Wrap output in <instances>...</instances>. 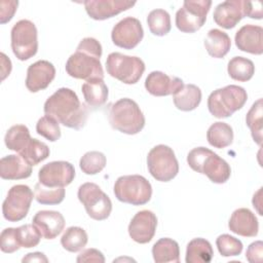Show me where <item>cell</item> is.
I'll list each match as a JSON object with an SVG mask.
<instances>
[{"mask_svg": "<svg viewBox=\"0 0 263 263\" xmlns=\"http://www.w3.org/2000/svg\"><path fill=\"white\" fill-rule=\"evenodd\" d=\"M44 113L59 123L73 129L82 128L88 117V108L81 103L74 90L61 87L44 103Z\"/></svg>", "mask_w": 263, "mask_h": 263, "instance_id": "obj_1", "label": "cell"}, {"mask_svg": "<svg viewBox=\"0 0 263 263\" xmlns=\"http://www.w3.org/2000/svg\"><path fill=\"white\" fill-rule=\"evenodd\" d=\"M102 52V45L96 38H83L79 42L76 51L66 62L67 74L85 81L104 79V70L100 61Z\"/></svg>", "mask_w": 263, "mask_h": 263, "instance_id": "obj_2", "label": "cell"}, {"mask_svg": "<svg viewBox=\"0 0 263 263\" xmlns=\"http://www.w3.org/2000/svg\"><path fill=\"white\" fill-rule=\"evenodd\" d=\"M187 163L193 171L205 175L216 184L226 183L231 175L228 162L205 147L193 148L187 155Z\"/></svg>", "mask_w": 263, "mask_h": 263, "instance_id": "obj_3", "label": "cell"}, {"mask_svg": "<svg viewBox=\"0 0 263 263\" xmlns=\"http://www.w3.org/2000/svg\"><path fill=\"white\" fill-rule=\"evenodd\" d=\"M108 119L114 129L126 135L139 134L145 126L142 110L128 98H122L110 105Z\"/></svg>", "mask_w": 263, "mask_h": 263, "instance_id": "obj_4", "label": "cell"}, {"mask_svg": "<svg viewBox=\"0 0 263 263\" xmlns=\"http://www.w3.org/2000/svg\"><path fill=\"white\" fill-rule=\"evenodd\" d=\"M248 100V93L241 86L230 84L211 92L208 109L216 118H227L241 109Z\"/></svg>", "mask_w": 263, "mask_h": 263, "instance_id": "obj_5", "label": "cell"}, {"mask_svg": "<svg viewBox=\"0 0 263 263\" xmlns=\"http://www.w3.org/2000/svg\"><path fill=\"white\" fill-rule=\"evenodd\" d=\"M114 195L121 202L143 205L151 199L152 186L143 176H121L115 181Z\"/></svg>", "mask_w": 263, "mask_h": 263, "instance_id": "obj_6", "label": "cell"}, {"mask_svg": "<svg viewBox=\"0 0 263 263\" xmlns=\"http://www.w3.org/2000/svg\"><path fill=\"white\" fill-rule=\"evenodd\" d=\"M106 70L111 77L125 84H135L145 71V63L138 57L111 52L106 60Z\"/></svg>", "mask_w": 263, "mask_h": 263, "instance_id": "obj_7", "label": "cell"}, {"mask_svg": "<svg viewBox=\"0 0 263 263\" xmlns=\"http://www.w3.org/2000/svg\"><path fill=\"white\" fill-rule=\"evenodd\" d=\"M150 175L159 182H168L179 173V162L173 149L160 144L153 147L147 156Z\"/></svg>", "mask_w": 263, "mask_h": 263, "instance_id": "obj_8", "label": "cell"}, {"mask_svg": "<svg viewBox=\"0 0 263 263\" xmlns=\"http://www.w3.org/2000/svg\"><path fill=\"white\" fill-rule=\"evenodd\" d=\"M11 49L20 61L33 58L38 50V32L35 24L29 20L16 22L10 32Z\"/></svg>", "mask_w": 263, "mask_h": 263, "instance_id": "obj_9", "label": "cell"}, {"mask_svg": "<svg viewBox=\"0 0 263 263\" xmlns=\"http://www.w3.org/2000/svg\"><path fill=\"white\" fill-rule=\"evenodd\" d=\"M77 197L83 204L87 215L93 220H106L112 212L110 197L95 183L87 182L80 185Z\"/></svg>", "mask_w": 263, "mask_h": 263, "instance_id": "obj_10", "label": "cell"}, {"mask_svg": "<svg viewBox=\"0 0 263 263\" xmlns=\"http://www.w3.org/2000/svg\"><path fill=\"white\" fill-rule=\"evenodd\" d=\"M211 0H186L176 12V26L183 33H194L205 23Z\"/></svg>", "mask_w": 263, "mask_h": 263, "instance_id": "obj_11", "label": "cell"}, {"mask_svg": "<svg viewBox=\"0 0 263 263\" xmlns=\"http://www.w3.org/2000/svg\"><path fill=\"white\" fill-rule=\"evenodd\" d=\"M33 192L31 188L24 184L12 186L2 203V214L5 220L9 222H18L23 220L29 213Z\"/></svg>", "mask_w": 263, "mask_h": 263, "instance_id": "obj_12", "label": "cell"}, {"mask_svg": "<svg viewBox=\"0 0 263 263\" xmlns=\"http://www.w3.org/2000/svg\"><path fill=\"white\" fill-rule=\"evenodd\" d=\"M144 30L141 22L133 16H126L119 21L112 29L111 39L113 43L124 49L135 48L143 39Z\"/></svg>", "mask_w": 263, "mask_h": 263, "instance_id": "obj_13", "label": "cell"}, {"mask_svg": "<svg viewBox=\"0 0 263 263\" xmlns=\"http://www.w3.org/2000/svg\"><path fill=\"white\" fill-rule=\"evenodd\" d=\"M75 178L74 166L64 160L51 161L44 164L38 173L39 182L48 187H65Z\"/></svg>", "mask_w": 263, "mask_h": 263, "instance_id": "obj_14", "label": "cell"}, {"mask_svg": "<svg viewBox=\"0 0 263 263\" xmlns=\"http://www.w3.org/2000/svg\"><path fill=\"white\" fill-rule=\"evenodd\" d=\"M157 227V218L149 210L138 212L128 224V234L138 243H147L153 238Z\"/></svg>", "mask_w": 263, "mask_h": 263, "instance_id": "obj_15", "label": "cell"}, {"mask_svg": "<svg viewBox=\"0 0 263 263\" xmlns=\"http://www.w3.org/2000/svg\"><path fill=\"white\" fill-rule=\"evenodd\" d=\"M89 17L104 21L132 8L136 1L127 0H86L83 2Z\"/></svg>", "mask_w": 263, "mask_h": 263, "instance_id": "obj_16", "label": "cell"}, {"mask_svg": "<svg viewBox=\"0 0 263 263\" xmlns=\"http://www.w3.org/2000/svg\"><path fill=\"white\" fill-rule=\"evenodd\" d=\"M55 77L54 66L45 60H39L28 67L26 87L31 92L45 89Z\"/></svg>", "mask_w": 263, "mask_h": 263, "instance_id": "obj_17", "label": "cell"}, {"mask_svg": "<svg viewBox=\"0 0 263 263\" xmlns=\"http://www.w3.org/2000/svg\"><path fill=\"white\" fill-rule=\"evenodd\" d=\"M183 85L184 83L181 78L168 76L161 71H152L145 80L146 90L155 97L175 95Z\"/></svg>", "mask_w": 263, "mask_h": 263, "instance_id": "obj_18", "label": "cell"}, {"mask_svg": "<svg viewBox=\"0 0 263 263\" xmlns=\"http://www.w3.org/2000/svg\"><path fill=\"white\" fill-rule=\"evenodd\" d=\"M32 224L45 239L55 238L65 228V218L58 211H39L35 214Z\"/></svg>", "mask_w": 263, "mask_h": 263, "instance_id": "obj_19", "label": "cell"}, {"mask_svg": "<svg viewBox=\"0 0 263 263\" xmlns=\"http://www.w3.org/2000/svg\"><path fill=\"white\" fill-rule=\"evenodd\" d=\"M245 17L242 0H227L219 3L213 13L214 22L224 28H234Z\"/></svg>", "mask_w": 263, "mask_h": 263, "instance_id": "obj_20", "label": "cell"}, {"mask_svg": "<svg viewBox=\"0 0 263 263\" xmlns=\"http://www.w3.org/2000/svg\"><path fill=\"white\" fill-rule=\"evenodd\" d=\"M262 27L255 25H245L235 34V45L241 51L249 52L252 54H262Z\"/></svg>", "mask_w": 263, "mask_h": 263, "instance_id": "obj_21", "label": "cell"}, {"mask_svg": "<svg viewBox=\"0 0 263 263\" xmlns=\"http://www.w3.org/2000/svg\"><path fill=\"white\" fill-rule=\"evenodd\" d=\"M228 228L231 232L245 236L254 237L258 234L259 223L255 214L246 208L235 210L228 222Z\"/></svg>", "mask_w": 263, "mask_h": 263, "instance_id": "obj_22", "label": "cell"}, {"mask_svg": "<svg viewBox=\"0 0 263 263\" xmlns=\"http://www.w3.org/2000/svg\"><path fill=\"white\" fill-rule=\"evenodd\" d=\"M32 175L30 165L20 154H10L0 159V177L3 180H22Z\"/></svg>", "mask_w": 263, "mask_h": 263, "instance_id": "obj_23", "label": "cell"}, {"mask_svg": "<svg viewBox=\"0 0 263 263\" xmlns=\"http://www.w3.org/2000/svg\"><path fill=\"white\" fill-rule=\"evenodd\" d=\"M81 91L85 104L91 108L103 106L108 99L109 90L104 79H92L86 81L81 86Z\"/></svg>", "mask_w": 263, "mask_h": 263, "instance_id": "obj_24", "label": "cell"}, {"mask_svg": "<svg viewBox=\"0 0 263 263\" xmlns=\"http://www.w3.org/2000/svg\"><path fill=\"white\" fill-rule=\"evenodd\" d=\"M203 44L211 57L222 59L228 53L231 47V40L227 33L219 29H212L208 32Z\"/></svg>", "mask_w": 263, "mask_h": 263, "instance_id": "obj_25", "label": "cell"}, {"mask_svg": "<svg viewBox=\"0 0 263 263\" xmlns=\"http://www.w3.org/2000/svg\"><path fill=\"white\" fill-rule=\"evenodd\" d=\"M173 101L177 109L181 111H192L198 107L201 102V90L195 84H184L175 95Z\"/></svg>", "mask_w": 263, "mask_h": 263, "instance_id": "obj_26", "label": "cell"}, {"mask_svg": "<svg viewBox=\"0 0 263 263\" xmlns=\"http://www.w3.org/2000/svg\"><path fill=\"white\" fill-rule=\"evenodd\" d=\"M214 251L209 240L197 237L190 240L186 248V263H209L213 259Z\"/></svg>", "mask_w": 263, "mask_h": 263, "instance_id": "obj_27", "label": "cell"}, {"mask_svg": "<svg viewBox=\"0 0 263 263\" xmlns=\"http://www.w3.org/2000/svg\"><path fill=\"white\" fill-rule=\"evenodd\" d=\"M153 260L156 263L180 262V248L176 240L163 237L158 239L152 247Z\"/></svg>", "mask_w": 263, "mask_h": 263, "instance_id": "obj_28", "label": "cell"}, {"mask_svg": "<svg viewBox=\"0 0 263 263\" xmlns=\"http://www.w3.org/2000/svg\"><path fill=\"white\" fill-rule=\"evenodd\" d=\"M206 140L215 148L228 147L233 142V129L226 122H214L206 132Z\"/></svg>", "mask_w": 263, "mask_h": 263, "instance_id": "obj_29", "label": "cell"}, {"mask_svg": "<svg viewBox=\"0 0 263 263\" xmlns=\"http://www.w3.org/2000/svg\"><path fill=\"white\" fill-rule=\"evenodd\" d=\"M227 72L233 80L247 82L255 74V65L250 59L234 57L228 62Z\"/></svg>", "mask_w": 263, "mask_h": 263, "instance_id": "obj_30", "label": "cell"}, {"mask_svg": "<svg viewBox=\"0 0 263 263\" xmlns=\"http://www.w3.org/2000/svg\"><path fill=\"white\" fill-rule=\"evenodd\" d=\"M88 241L86 231L78 226L67 228L61 237L62 247L71 253H76L84 249Z\"/></svg>", "mask_w": 263, "mask_h": 263, "instance_id": "obj_31", "label": "cell"}, {"mask_svg": "<svg viewBox=\"0 0 263 263\" xmlns=\"http://www.w3.org/2000/svg\"><path fill=\"white\" fill-rule=\"evenodd\" d=\"M30 130L24 124H15L8 128L4 137V143L9 150L20 152L31 140Z\"/></svg>", "mask_w": 263, "mask_h": 263, "instance_id": "obj_32", "label": "cell"}, {"mask_svg": "<svg viewBox=\"0 0 263 263\" xmlns=\"http://www.w3.org/2000/svg\"><path fill=\"white\" fill-rule=\"evenodd\" d=\"M50 150L48 146L38 141L37 139H31L26 147L18 152V154L30 164V165H37L44 159L49 156Z\"/></svg>", "mask_w": 263, "mask_h": 263, "instance_id": "obj_33", "label": "cell"}, {"mask_svg": "<svg viewBox=\"0 0 263 263\" xmlns=\"http://www.w3.org/2000/svg\"><path fill=\"white\" fill-rule=\"evenodd\" d=\"M262 99H258L250 108L246 116V123L251 130L253 140L258 144H262Z\"/></svg>", "mask_w": 263, "mask_h": 263, "instance_id": "obj_34", "label": "cell"}, {"mask_svg": "<svg viewBox=\"0 0 263 263\" xmlns=\"http://www.w3.org/2000/svg\"><path fill=\"white\" fill-rule=\"evenodd\" d=\"M147 24L150 32L155 36L166 35L172 28L171 15L164 9H153L147 16Z\"/></svg>", "mask_w": 263, "mask_h": 263, "instance_id": "obj_35", "label": "cell"}, {"mask_svg": "<svg viewBox=\"0 0 263 263\" xmlns=\"http://www.w3.org/2000/svg\"><path fill=\"white\" fill-rule=\"evenodd\" d=\"M65 194L64 187H48L40 182L35 185L34 189V197L41 204H59L64 200Z\"/></svg>", "mask_w": 263, "mask_h": 263, "instance_id": "obj_36", "label": "cell"}, {"mask_svg": "<svg viewBox=\"0 0 263 263\" xmlns=\"http://www.w3.org/2000/svg\"><path fill=\"white\" fill-rule=\"evenodd\" d=\"M106 163L107 159L104 153L100 151H88L80 158L79 166L85 175H96L104 170Z\"/></svg>", "mask_w": 263, "mask_h": 263, "instance_id": "obj_37", "label": "cell"}, {"mask_svg": "<svg viewBox=\"0 0 263 263\" xmlns=\"http://www.w3.org/2000/svg\"><path fill=\"white\" fill-rule=\"evenodd\" d=\"M36 132L39 136L50 142H55L61 138V128L59 122L48 115L42 116L37 121Z\"/></svg>", "mask_w": 263, "mask_h": 263, "instance_id": "obj_38", "label": "cell"}, {"mask_svg": "<svg viewBox=\"0 0 263 263\" xmlns=\"http://www.w3.org/2000/svg\"><path fill=\"white\" fill-rule=\"evenodd\" d=\"M216 246L221 256L232 257L238 256L242 252V242L229 234H221L216 239Z\"/></svg>", "mask_w": 263, "mask_h": 263, "instance_id": "obj_39", "label": "cell"}, {"mask_svg": "<svg viewBox=\"0 0 263 263\" xmlns=\"http://www.w3.org/2000/svg\"><path fill=\"white\" fill-rule=\"evenodd\" d=\"M15 229L17 241L21 248H34L40 242V238L42 236L33 224H25Z\"/></svg>", "mask_w": 263, "mask_h": 263, "instance_id": "obj_40", "label": "cell"}, {"mask_svg": "<svg viewBox=\"0 0 263 263\" xmlns=\"http://www.w3.org/2000/svg\"><path fill=\"white\" fill-rule=\"evenodd\" d=\"M21 246L16 237V229L12 227L5 228L0 234V249L3 253L11 254L20 250Z\"/></svg>", "mask_w": 263, "mask_h": 263, "instance_id": "obj_41", "label": "cell"}, {"mask_svg": "<svg viewBox=\"0 0 263 263\" xmlns=\"http://www.w3.org/2000/svg\"><path fill=\"white\" fill-rule=\"evenodd\" d=\"M18 1L15 0H1L0 1V23H8L14 15L17 9Z\"/></svg>", "mask_w": 263, "mask_h": 263, "instance_id": "obj_42", "label": "cell"}, {"mask_svg": "<svg viewBox=\"0 0 263 263\" xmlns=\"http://www.w3.org/2000/svg\"><path fill=\"white\" fill-rule=\"evenodd\" d=\"M76 261L78 263H84V262H98V263H104L105 257L103 253L97 249H85L83 250L78 256Z\"/></svg>", "mask_w": 263, "mask_h": 263, "instance_id": "obj_43", "label": "cell"}, {"mask_svg": "<svg viewBox=\"0 0 263 263\" xmlns=\"http://www.w3.org/2000/svg\"><path fill=\"white\" fill-rule=\"evenodd\" d=\"M262 256H263V242L261 240L252 242L246 251V258L251 263H261Z\"/></svg>", "mask_w": 263, "mask_h": 263, "instance_id": "obj_44", "label": "cell"}, {"mask_svg": "<svg viewBox=\"0 0 263 263\" xmlns=\"http://www.w3.org/2000/svg\"><path fill=\"white\" fill-rule=\"evenodd\" d=\"M243 9L245 16L256 20H261L263 16L261 1H243Z\"/></svg>", "mask_w": 263, "mask_h": 263, "instance_id": "obj_45", "label": "cell"}, {"mask_svg": "<svg viewBox=\"0 0 263 263\" xmlns=\"http://www.w3.org/2000/svg\"><path fill=\"white\" fill-rule=\"evenodd\" d=\"M22 262H44L47 263L48 259L46 258V256L41 253V252H34V253H29L27 254L23 259Z\"/></svg>", "mask_w": 263, "mask_h": 263, "instance_id": "obj_46", "label": "cell"}, {"mask_svg": "<svg viewBox=\"0 0 263 263\" xmlns=\"http://www.w3.org/2000/svg\"><path fill=\"white\" fill-rule=\"evenodd\" d=\"M1 63H2V67H1V71H2V77L1 80H4L11 71V61L5 55L4 52H1Z\"/></svg>", "mask_w": 263, "mask_h": 263, "instance_id": "obj_47", "label": "cell"}, {"mask_svg": "<svg viewBox=\"0 0 263 263\" xmlns=\"http://www.w3.org/2000/svg\"><path fill=\"white\" fill-rule=\"evenodd\" d=\"M261 193H262V188H260V189L254 194V196H253V205H254V208L257 209L259 215H262V213H261V211H260V209H259V206L261 205Z\"/></svg>", "mask_w": 263, "mask_h": 263, "instance_id": "obj_48", "label": "cell"}]
</instances>
